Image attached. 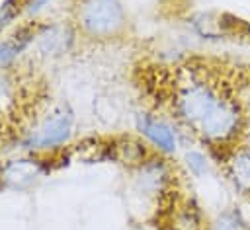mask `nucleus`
Masks as SVG:
<instances>
[{
  "label": "nucleus",
  "mask_w": 250,
  "mask_h": 230,
  "mask_svg": "<svg viewBox=\"0 0 250 230\" xmlns=\"http://www.w3.org/2000/svg\"><path fill=\"white\" fill-rule=\"evenodd\" d=\"M80 21L92 35L104 37L121 29L125 12L119 0H84L80 10Z\"/></svg>",
  "instance_id": "nucleus-1"
},
{
  "label": "nucleus",
  "mask_w": 250,
  "mask_h": 230,
  "mask_svg": "<svg viewBox=\"0 0 250 230\" xmlns=\"http://www.w3.org/2000/svg\"><path fill=\"white\" fill-rule=\"evenodd\" d=\"M223 103V97H219L209 86L205 84H189L180 99H178V107H180V115L193 125L197 131L199 127L219 109V105Z\"/></svg>",
  "instance_id": "nucleus-2"
},
{
  "label": "nucleus",
  "mask_w": 250,
  "mask_h": 230,
  "mask_svg": "<svg viewBox=\"0 0 250 230\" xmlns=\"http://www.w3.org/2000/svg\"><path fill=\"white\" fill-rule=\"evenodd\" d=\"M72 133V115L66 111H57L47 117L39 129L23 142L27 148H51L68 140Z\"/></svg>",
  "instance_id": "nucleus-3"
},
{
  "label": "nucleus",
  "mask_w": 250,
  "mask_h": 230,
  "mask_svg": "<svg viewBox=\"0 0 250 230\" xmlns=\"http://www.w3.org/2000/svg\"><path fill=\"white\" fill-rule=\"evenodd\" d=\"M238 123L240 115L236 105L229 99H223L219 109L199 127V133L209 140H227L236 133Z\"/></svg>",
  "instance_id": "nucleus-4"
},
{
  "label": "nucleus",
  "mask_w": 250,
  "mask_h": 230,
  "mask_svg": "<svg viewBox=\"0 0 250 230\" xmlns=\"http://www.w3.org/2000/svg\"><path fill=\"white\" fill-rule=\"evenodd\" d=\"M139 131L162 152H174L176 150V144H178L176 133L168 123L154 119L150 115H145V117H139Z\"/></svg>",
  "instance_id": "nucleus-5"
},
{
  "label": "nucleus",
  "mask_w": 250,
  "mask_h": 230,
  "mask_svg": "<svg viewBox=\"0 0 250 230\" xmlns=\"http://www.w3.org/2000/svg\"><path fill=\"white\" fill-rule=\"evenodd\" d=\"M37 177V168L29 160H16L6 168V179L14 187H21L25 183H31Z\"/></svg>",
  "instance_id": "nucleus-6"
},
{
  "label": "nucleus",
  "mask_w": 250,
  "mask_h": 230,
  "mask_svg": "<svg viewBox=\"0 0 250 230\" xmlns=\"http://www.w3.org/2000/svg\"><path fill=\"white\" fill-rule=\"evenodd\" d=\"M230 172L236 185L250 191V152H238L230 162Z\"/></svg>",
  "instance_id": "nucleus-7"
},
{
  "label": "nucleus",
  "mask_w": 250,
  "mask_h": 230,
  "mask_svg": "<svg viewBox=\"0 0 250 230\" xmlns=\"http://www.w3.org/2000/svg\"><path fill=\"white\" fill-rule=\"evenodd\" d=\"M164 166L160 162H154V164H148L143 172H141V177H139V185L141 189H150V191H156L162 181H164Z\"/></svg>",
  "instance_id": "nucleus-8"
},
{
  "label": "nucleus",
  "mask_w": 250,
  "mask_h": 230,
  "mask_svg": "<svg viewBox=\"0 0 250 230\" xmlns=\"http://www.w3.org/2000/svg\"><path fill=\"white\" fill-rule=\"evenodd\" d=\"M29 39L31 37H25V35H16L14 39H10V41H4V43H0V66H6L8 62H12L23 49H25V45L29 43Z\"/></svg>",
  "instance_id": "nucleus-9"
},
{
  "label": "nucleus",
  "mask_w": 250,
  "mask_h": 230,
  "mask_svg": "<svg viewBox=\"0 0 250 230\" xmlns=\"http://www.w3.org/2000/svg\"><path fill=\"white\" fill-rule=\"evenodd\" d=\"M213 230H246V222L238 211H225L213 222Z\"/></svg>",
  "instance_id": "nucleus-10"
},
{
  "label": "nucleus",
  "mask_w": 250,
  "mask_h": 230,
  "mask_svg": "<svg viewBox=\"0 0 250 230\" xmlns=\"http://www.w3.org/2000/svg\"><path fill=\"white\" fill-rule=\"evenodd\" d=\"M186 166L191 173L203 175L207 172V158L201 152H188L186 154Z\"/></svg>",
  "instance_id": "nucleus-11"
},
{
  "label": "nucleus",
  "mask_w": 250,
  "mask_h": 230,
  "mask_svg": "<svg viewBox=\"0 0 250 230\" xmlns=\"http://www.w3.org/2000/svg\"><path fill=\"white\" fill-rule=\"evenodd\" d=\"M49 2H53V0H33L29 10H31V12H37V10H41V8H43L45 4H49Z\"/></svg>",
  "instance_id": "nucleus-12"
}]
</instances>
